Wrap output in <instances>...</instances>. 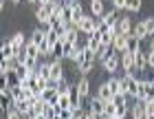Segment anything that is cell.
Returning a JSON list of instances; mask_svg holds the SVG:
<instances>
[{"instance_id":"obj_44","label":"cell","mask_w":154,"mask_h":119,"mask_svg":"<svg viewBox=\"0 0 154 119\" xmlns=\"http://www.w3.org/2000/svg\"><path fill=\"white\" fill-rule=\"evenodd\" d=\"M148 119H154V115H148Z\"/></svg>"},{"instance_id":"obj_20","label":"cell","mask_w":154,"mask_h":119,"mask_svg":"<svg viewBox=\"0 0 154 119\" xmlns=\"http://www.w3.org/2000/svg\"><path fill=\"white\" fill-rule=\"evenodd\" d=\"M108 84H110V88H112V93H115V95L125 93V88H123V80H119V77H110Z\"/></svg>"},{"instance_id":"obj_27","label":"cell","mask_w":154,"mask_h":119,"mask_svg":"<svg viewBox=\"0 0 154 119\" xmlns=\"http://www.w3.org/2000/svg\"><path fill=\"white\" fill-rule=\"evenodd\" d=\"M2 58H16V49H13V44L9 40L2 42Z\"/></svg>"},{"instance_id":"obj_43","label":"cell","mask_w":154,"mask_h":119,"mask_svg":"<svg viewBox=\"0 0 154 119\" xmlns=\"http://www.w3.org/2000/svg\"><path fill=\"white\" fill-rule=\"evenodd\" d=\"M26 2H38V0H26Z\"/></svg>"},{"instance_id":"obj_19","label":"cell","mask_w":154,"mask_h":119,"mask_svg":"<svg viewBox=\"0 0 154 119\" xmlns=\"http://www.w3.org/2000/svg\"><path fill=\"white\" fill-rule=\"evenodd\" d=\"M24 53H26V58H35V60H38L40 55H42V53H40V46L35 44V42H31V40L26 42V46H24Z\"/></svg>"},{"instance_id":"obj_3","label":"cell","mask_w":154,"mask_h":119,"mask_svg":"<svg viewBox=\"0 0 154 119\" xmlns=\"http://www.w3.org/2000/svg\"><path fill=\"white\" fill-rule=\"evenodd\" d=\"M139 82H141V80H137L132 73H125V77H123L125 95H130V97H134V99H137V95H139Z\"/></svg>"},{"instance_id":"obj_45","label":"cell","mask_w":154,"mask_h":119,"mask_svg":"<svg viewBox=\"0 0 154 119\" xmlns=\"http://www.w3.org/2000/svg\"><path fill=\"white\" fill-rule=\"evenodd\" d=\"M101 119H108V117H101Z\"/></svg>"},{"instance_id":"obj_46","label":"cell","mask_w":154,"mask_h":119,"mask_svg":"<svg viewBox=\"0 0 154 119\" xmlns=\"http://www.w3.org/2000/svg\"><path fill=\"white\" fill-rule=\"evenodd\" d=\"M112 119H119V117H112Z\"/></svg>"},{"instance_id":"obj_10","label":"cell","mask_w":154,"mask_h":119,"mask_svg":"<svg viewBox=\"0 0 154 119\" xmlns=\"http://www.w3.org/2000/svg\"><path fill=\"white\" fill-rule=\"evenodd\" d=\"M90 113H95L97 117H103V113H106V102L99 99V97H93V99H90Z\"/></svg>"},{"instance_id":"obj_31","label":"cell","mask_w":154,"mask_h":119,"mask_svg":"<svg viewBox=\"0 0 154 119\" xmlns=\"http://www.w3.org/2000/svg\"><path fill=\"white\" fill-rule=\"evenodd\" d=\"M115 115H117V104L115 102H106V113H103V117L112 119Z\"/></svg>"},{"instance_id":"obj_4","label":"cell","mask_w":154,"mask_h":119,"mask_svg":"<svg viewBox=\"0 0 154 119\" xmlns=\"http://www.w3.org/2000/svg\"><path fill=\"white\" fill-rule=\"evenodd\" d=\"M121 66L125 73H134L137 71V62H134V53H121Z\"/></svg>"},{"instance_id":"obj_41","label":"cell","mask_w":154,"mask_h":119,"mask_svg":"<svg viewBox=\"0 0 154 119\" xmlns=\"http://www.w3.org/2000/svg\"><path fill=\"white\" fill-rule=\"evenodd\" d=\"M11 2H13V5H18V2H22V0H11Z\"/></svg>"},{"instance_id":"obj_47","label":"cell","mask_w":154,"mask_h":119,"mask_svg":"<svg viewBox=\"0 0 154 119\" xmlns=\"http://www.w3.org/2000/svg\"><path fill=\"white\" fill-rule=\"evenodd\" d=\"M62 2H66V0H62Z\"/></svg>"},{"instance_id":"obj_42","label":"cell","mask_w":154,"mask_h":119,"mask_svg":"<svg viewBox=\"0 0 154 119\" xmlns=\"http://www.w3.org/2000/svg\"><path fill=\"white\" fill-rule=\"evenodd\" d=\"M26 119H35V117H33V115H29V117H26Z\"/></svg>"},{"instance_id":"obj_17","label":"cell","mask_w":154,"mask_h":119,"mask_svg":"<svg viewBox=\"0 0 154 119\" xmlns=\"http://www.w3.org/2000/svg\"><path fill=\"white\" fill-rule=\"evenodd\" d=\"M75 86H77V90H79V95H82V97H86V95L90 93V82H88V77H86V75H82V77H79V82H77Z\"/></svg>"},{"instance_id":"obj_29","label":"cell","mask_w":154,"mask_h":119,"mask_svg":"<svg viewBox=\"0 0 154 119\" xmlns=\"http://www.w3.org/2000/svg\"><path fill=\"white\" fill-rule=\"evenodd\" d=\"M139 9H141V0H125V11L137 13Z\"/></svg>"},{"instance_id":"obj_8","label":"cell","mask_w":154,"mask_h":119,"mask_svg":"<svg viewBox=\"0 0 154 119\" xmlns=\"http://www.w3.org/2000/svg\"><path fill=\"white\" fill-rule=\"evenodd\" d=\"M9 42L13 44V49H16V55L20 53V51H24V46H26V38H24V33H13V36L9 38Z\"/></svg>"},{"instance_id":"obj_14","label":"cell","mask_w":154,"mask_h":119,"mask_svg":"<svg viewBox=\"0 0 154 119\" xmlns=\"http://www.w3.org/2000/svg\"><path fill=\"white\" fill-rule=\"evenodd\" d=\"M154 82H148V80H141L139 82V95H137V99H141V102H145L148 99V93H150V86H152Z\"/></svg>"},{"instance_id":"obj_24","label":"cell","mask_w":154,"mask_h":119,"mask_svg":"<svg viewBox=\"0 0 154 119\" xmlns=\"http://www.w3.org/2000/svg\"><path fill=\"white\" fill-rule=\"evenodd\" d=\"M60 40H62V38H60V33H57V31H53V29H51V31L46 33V44L51 46V53H53V46L57 44Z\"/></svg>"},{"instance_id":"obj_28","label":"cell","mask_w":154,"mask_h":119,"mask_svg":"<svg viewBox=\"0 0 154 119\" xmlns=\"http://www.w3.org/2000/svg\"><path fill=\"white\" fill-rule=\"evenodd\" d=\"M9 95H11V99H13V102L24 99V88H22V84H20V86H16V88H11V90H9Z\"/></svg>"},{"instance_id":"obj_2","label":"cell","mask_w":154,"mask_h":119,"mask_svg":"<svg viewBox=\"0 0 154 119\" xmlns=\"http://www.w3.org/2000/svg\"><path fill=\"white\" fill-rule=\"evenodd\" d=\"M97 22H99V18H95V16H84L77 29H79L84 36H93V33L97 31Z\"/></svg>"},{"instance_id":"obj_15","label":"cell","mask_w":154,"mask_h":119,"mask_svg":"<svg viewBox=\"0 0 154 119\" xmlns=\"http://www.w3.org/2000/svg\"><path fill=\"white\" fill-rule=\"evenodd\" d=\"M117 31L119 33H125V36H132V22H130V18H119Z\"/></svg>"},{"instance_id":"obj_22","label":"cell","mask_w":154,"mask_h":119,"mask_svg":"<svg viewBox=\"0 0 154 119\" xmlns=\"http://www.w3.org/2000/svg\"><path fill=\"white\" fill-rule=\"evenodd\" d=\"M141 42H143V40L130 36V38H128V53H139V51H141Z\"/></svg>"},{"instance_id":"obj_9","label":"cell","mask_w":154,"mask_h":119,"mask_svg":"<svg viewBox=\"0 0 154 119\" xmlns=\"http://www.w3.org/2000/svg\"><path fill=\"white\" fill-rule=\"evenodd\" d=\"M99 46H101V33L99 31H95L93 36H86V49H90V51H99Z\"/></svg>"},{"instance_id":"obj_26","label":"cell","mask_w":154,"mask_h":119,"mask_svg":"<svg viewBox=\"0 0 154 119\" xmlns=\"http://www.w3.org/2000/svg\"><path fill=\"white\" fill-rule=\"evenodd\" d=\"M35 71H38V75H40V77L51 80V64H46V62H44V64H38V68H35Z\"/></svg>"},{"instance_id":"obj_40","label":"cell","mask_w":154,"mask_h":119,"mask_svg":"<svg viewBox=\"0 0 154 119\" xmlns=\"http://www.w3.org/2000/svg\"><path fill=\"white\" fill-rule=\"evenodd\" d=\"M150 51H154V36H152V46H150Z\"/></svg>"},{"instance_id":"obj_37","label":"cell","mask_w":154,"mask_h":119,"mask_svg":"<svg viewBox=\"0 0 154 119\" xmlns=\"http://www.w3.org/2000/svg\"><path fill=\"white\" fill-rule=\"evenodd\" d=\"M66 5L71 7V9H75V7H79L82 2H79V0H66Z\"/></svg>"},{"instance_id":"obj_34","label":"cell","mask_w":154,"mask_h":119,"mask_svg":"<svg viewBox=\"0 0 154 119\" xmlns=\"http://www.w3.org/2000/svg\"><path fill=\"white\" fill-rule=\"evenodd\" d=\"M143 24H145V29H148V36H154V18H145Z\"/></svg>"},{"instance_id":"obj_13","label":"cell","mask_w":154,"mask_h":119,"mask_svg":"<svg viewBox=\"0 0 154 119\" xmlns=\"http://www.w3.org/2000/svg\"><path fill=\"white\" fill-rule=\"evenodd\" d=\"M134 62H137V71H145L148 68V51H139L134 53Z\"/></svg>"},{"instance_id":"obj_39","label":"cell","mask_w":154,"mask_h":119,"mask_svg":"<svg viewBox=\"0 0 154 119\" xmlns=\"http://www.w3.org/2000/svg\"><path fill=\"white\" fill-rule=\"evenodd\" d=\"M84 119H101V117H97L95 113H90V110H88V113H86V117H84Z\"/></svg>"},{"instance_id":"obj_23","label":"cell","mask_w":154,"mask_h":119,"mask_svg":"<svg viewBox=\"0 0 154 119\" xmlns=\"http://www.w3.org/2000/svg\"><path fill=\"white\" fill-rule=\"evenodd\" d=\"M115 51H112V46H106V44H101L99 46V51H97V62H103L106 58H110Z\"/></svg>"},{"instance_id":"obj_1","label":"cell","mask_w":154,"mask_h":119,"mask_svg":"<svg viewBox=\"0 0 154 119\" xmlns=\"http://www.w3.org/2000/svg\"><path fill=\"white\" fill-rule=\"evenodd\" d=\"M95 64H97V53L90 51V49H84L82 60L77 62V71H79L82 75H88V73L95 68Z\"/></svg>"},{"instance_id":"obj_6","label":"cell","mask_w":154,"mask_h":119,"mask_svg":"<svg viewBox=\"0 0 154 119\" xmlns=\"http://www.w3.org/2000/svg\"><path fill=\"white\" fill-rule=\"evenodd\" d=\"M132 119H148V106H145V102L137 99V104L132 106Z\"/></svg>"},{"instance_id":"obj_12","label":"cell","mask_w":154,"mask_h":119,"mask_svg":"<svg viewBox=\"0 0 154 119\" xmlns=\"http://www.w3.org/2000/svg\"><path fill=\"white\" fill-rule=\"evenodd\" d=\"M101 64H103V68H106L108 73H115L117 68H119V64H121V60L117 58V53H112V55H110V58H106V60H103Z\"/></svg>"},{"instance_id":"obj_16","label":"cell","mask_w":154,"mask_h":119,"mask_svg":"<svg viewBox=\"0 0 154 119\" xmlns=\"http://www.w3.org/2000/svg\"><path fill=\"white\" fill-rule=\"evenodd\" d=\"M101 20L106 22L110 29H117V22H119V18H117V9H112V11H108V13H103L101 16Z\"/></svg>"},{"instance_id":"obj_21","label":"cell","mask_w":154,"mask_h":119,"mask_svg":"<svg viewBox=\"0 0 154 119\" xmlns=\"http://www.w3.org/2000/svg\"><path fill=\"white\" fill-rule=\"evenodd\" d=\"M132 36L139 38V40H145L148 38V29H145V24H143V20L139 24H134V29H132Z\"/></svg>"},{"instance_id":"obj_7","label":"cell","mask_w":154,"mask_h":119,"mask_svg":"<svg viewBox=\"0 0 154 119\" xmlns=\"http://www.w3.org/2000/svg\"><path fill=\"white\" fill-rule=\"evenodd\" d=\"M64 80V68H62V60H53L51 62V82H60Z\"/></svg>"},{"instance_id":"obj_5","label":"cell","mask_w":154,"mask_h":119,"mask_svg":"<svg viewBox=\"0 0 154 119\" xmlns=\"http://www.w3.org/2000/svg\"><path fill=\"white\" fill-rule=\"evenodd\" d=\"M128 38H130V36H125V33H117V36H115V42H112V51L125 53V51H128Z\"/></svg>"},{"instance_id":"obj_18","label":"cell","mask_w":154,"mask_h":119,"mask_svg":"<svg viewBox=\"0 0 154 119\" xmlns=\"http://www.w3.org/2000/svg\"><path fill=\"white\" fill-rule=\"evenodd\" d=\"M90 13H93L95 18H101L103 13V0H90Z\"/></svg>"},{"instance_id":"obj_33","label":"cell","mask_w":154,"mask_h":119,"mask_svg":"<svg viewBox=\"0 0 154 119\" xmlns=\"http://www.w3.org/2000/svg\"><path fill=\"white\" fill-rule=\"evenodd\" d=\"M130 113H132V110H130V106H117V115H115V117H119V119H125Z\"/></svg>"},{"instance_id":"obj_11","label":"cell","mask_w":154,"mask_h":119,"mask_svg":"<svg viewBox=\"0 0 154 119\" xmlns=\"http://www.w3.org/2000/svg\"><path fill=\"white\" fill-rule=\"evenodd\" d=\"M97 97H99V99H103V102H112V99H115V93H112V88H110L108 82L101 84V86L97 88Z\"/></svg>"},{"instance_id":"obj_35","label":"cell","mask_w":154,"mask_h":119,"mask_svg":"<svg viewBox=\"0 0 154 119\" xmlns=\"http://www.w3.org/2000/svg\"><path fill=\"white\" fill-rule=\"evenodd\" d=\"M112 5H115V9H117V11L125 9V0H112Z\"/></svg>"},{"instance_id":"obj_32","label":"cell","mask_w":154,"mask_h":119,"mask_svg":"<svg viewBox=\"0 0 154 119\" xmlns=\"http://www.w3.org/2000/svg\"><path fill=\"white\" fill-rule=\"evenodd\" d=\"M62 22H66V24L73 22V9H71L68 5H64V11H62Z\"/></svg>"},{"instance_id":"obj_38","label":"cell","mask_w":154,"mask_h":119,"mask_svg":"<svg viewBox=\"0 0 154 119\" xmlns=\"http://www.w3.org/2000/svg\"><path fill=\"white\" fill-rule=\"evenodd\" d=\"M148 66H154V51H148Z\"/></svg>"},{"instance_id":"obj_30","label":"cell","mask_w":154,"mask_h":119,"mask_svg":"<svg viewBox=\"0 0 154 119\" xmlns=\"http://www.w3.org/2000/svg\"><path fill=\"white\" fill-rule=\"evenodd\" d=\"M68 97H71V106H73V108H75V106H79V97H82V95H79V90H77V86L71 88Z\"/></svg>"},{"instance_id":"obj_36","label":"cell","mask_w":154,"mask_h":119,"mask_svg":"<svg viewBox=\"0 0 154 119\" xmlns=\"http://www.w3.org/2000/svg\"><path fill=\"white\" fill-rule=\"evenodd\" d=\"M145 73H148V82H154V66H148Z\"/></svg>"},{"instance_id":"obj_25","label":"cell","mask_w":154,"mask_h":119,"mask_svg":"<svg viewBox=\"0 0 154 119\" xmlns=\"http://www.w3.org/2000/svg\"><path fill=\"white\" fill-rule=\"evenodd\" d=\"M55 88H57V93L60 95H68V93H71V84H68L66 80H60V82H55Z\"/></svg>"}]
</instances>
